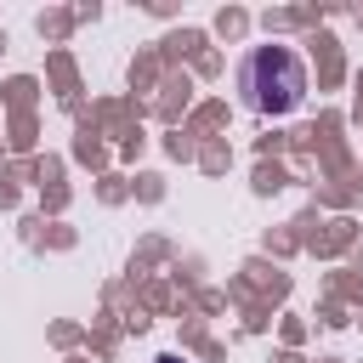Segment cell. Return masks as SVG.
<instances>
[{
  "label": "cell",
  "instance_id": "cell-2",
  "mask_svg": "<svg viewBox=\"0 0 363 363\" xmlns=\"http://www.w3.org/2000/svg\"><path fill=\"white\" fill-rule=\"evenodd\" d=\"M159 363H182V357H159Z\"/></svg>",
  "mask_w": 363,
  "mask_h": 363
},
{
  "label": "cell",
  "instance_id": "cell-1",
  "mask_svg": "<svg viewBox=\"0 0 363 363\" xmlns=\"http://www.w3.org/2000/svg\"><path fill=\"white\" fill-rule=\"evenodd\" d=\"M238 102L250 113H267V119H284L306 102V62L295 45H250L238 57Z\"/></svg>",
  "mask_w": 363,
  "mask_h": 363
}]
</instances>
